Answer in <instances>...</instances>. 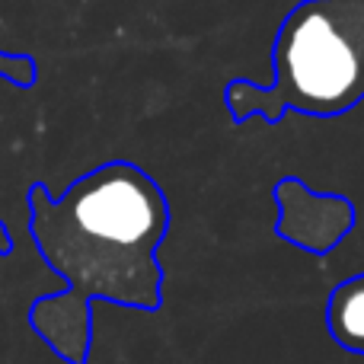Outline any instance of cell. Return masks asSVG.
Returning a JSON list of instances; mask_svg holds the SVG:
<instances>
[{"instance_id":"cell-1","label":"cell","mask_w":364,"mask_h":364,"mask_svg":"<svg viewBox=\"0 0 364 364\" xmlns=\"http://www.w3.org/2000/svg\"><path fill=\"white\" fill-rule=\"evenodd\" d=\"M26 205L38 256L64 278L61 294L32 301L26 320L64 364L90 361L96 301L141 314L164 307L157 252L170 233V201L147 170L132 160H109L61 195L32 182Z\"/></svg>"},{"instance_id":"cell-2","label":"cell","mask_w":364,"mask_h":364,"mask_svg":"<svg viewBox=\"0 0 364 364\" xmlns=\"http://www.w3.org/2000/svg\"><path fill=\"white\" fill-rule=\"evenodd\" d=\"M364 100V0H301L272 45V83L230 80L233 122H282L288 112L336 119Z\"/></svg>"},{"instance_id":"cell-3","label":"cell","mask_w":364,"mask_h":364,"mask_svg":"<svg viewBox=\"0 0 364 364\" xmlns=\"http://www.w3.org/2000/svg\"><path fill=\"white\" fill-rule=\"evenodd\" d=\"M272 195L278 205L275 233L310 256H329L355 230V205L346 195L314 192L297 176L278 179Z\"/></svg>"},{"instance_id":"cell-4","label":"cell","mask_w":364,"mask_h":364,"mask_svg":"<svg viewBox=\"0 0 364 364\" xmlns=\"http://www.w3.org/2000/svg\"><path fill=\"white\" fill-rule=\"evenodd\" d=\"M326 329L342 352L364 355V272L333 288L326 301Z\"/></svg>"},{"instance_id":"cell-5","label":"cell","mask_w":364,"mask_h":364,"mask_svg":"<svg viewBox=\"0 0 364 364\" xmlns=\"http://www.w3.org/2000/svg\"><path fill=\"white\" fill-rule=\"evenodd\" d=\"M0 80L13 83L19 90L36 87L38 80V64L26 51H0Z\"/></svg>"},{"instance_id":"cell-6","label":"cell","mask_w":364,"mask_h":364,"mask_svg":"<svg viewBox=\"0 0 364 364\" xmlns=\"http://www.w3.org/2000/svg\"><path fill=\"white\" fill-rule=\"evenodd\" d=\"M13 252V237H10V227L0 220V256H10Z\"/></svg>"}]
</instances>
